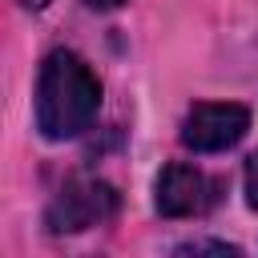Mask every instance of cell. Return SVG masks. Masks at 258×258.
I'll list each match as a JSON object with an SVG mask.
<instances>
[{"label":"cell","instance_id":"cell-1","mask_svg":"<svg viewBox=\"0 0 258 258\" xmlns=\"http://www.w3.org/2000/svg\"><path fill=\"white\" fill-rule=\"evenodd\" d=\"M101 113V81L73 48H52L36 73V129L48 141L81 137Z\"/></svg>","mask_w":258,"mask_h":258},{"label":"cell","instance_id":"cell-2","mask_svg":"<svg viewBox=\"0 0 258 258\" xmlns=\"http://www.w3.org/2000/svg\"><path fill=\"white\" fill-rule=\"evenodd\" d=\"M121 206V194L105 181V177H69L48 210H44V226L48 234H81L93 226H105Z\"/></svg>","mask_w":258,"mask_h":258},{"label":"cell","instance_id":"cell-3","mask_svg":"<svg viewBox=\"0 0 258 258\" xmlns=\"http://www.w3.org/2000/svg\"><path fill=\"white\" fill-rule=\"evenodd\" d=\"M250 129V109L238 101H198L181 117V145L194 153H226Z\"/></svg>","mask_w":258,"mask_h":258},{"label":"cell","instance_id":"cell-4","mask_svg":"<svg viewBox=\"0 0 258 258\" xmlns=\"http://www.w3.org/2000/svg\"><path fill=\"white\" fill-rule=\"evenodd\" d=\"M218 202H222V181L185 161H169L153 181V206L161 218H202Z\"/></svg>","mask_w":258,"mask_h":258},{"label":"cell","instance_id":"cell-5","mask_svg":"<svg viewBox=\"0 0 258 258\" xmlns=\"http://www.w3.org/2000/svg\"><path fill=\"white\" fill-rule=\"evenodd\" d=\"M242 189H246V206L258 210V149L246 157V173H242Z\"/></svg>","mask_w":258,"mask_h":258},{"label":"cell","instance_id":"cell-6","mask_svg":"<svg viewBox=\"0 0 258 258\" xmlns=\"http://www.w3.org/2000/svg\"><path fill=\"white\" fill-rule=\"evenodd\" d=\"M173 254H242V250L230 242H181Z\"/></svg>","mask_w":258,"mask_h":258},{"label":"cell","instance_id":"cell-7","mask_svg":"<svg viewBox=\"0 0 258 258\" xmlns=\"http://www.w3.org/2000/svg\"><path fill=\"white\" fill-rule=\"evenodd\" d=\"M89 8H97V12H109V8H121L125 0H85Z\"/></svg>","mask_w":258,"mask_h":258},{"label":"cell","instance_id":"cell-8","mask_svg":"<svg viewBox=\"0 0 258 258\" xmlns=\"http://www.w3.org/2000/svg\"><path fill=\"white\" fill-rule=\"evenodd\" d=\"M20 8H28V12H40V8H48V0H20Z\"/></svg>","mask_w":258,"mask_h":258}]
</instances>
